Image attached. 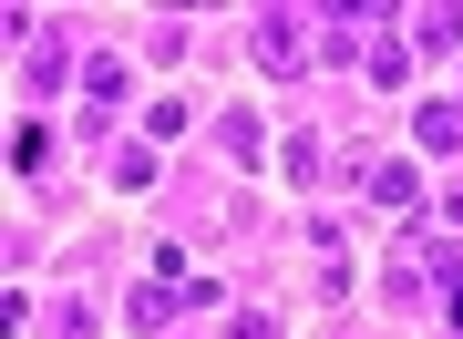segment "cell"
<instances>
[{
    "mask_svg": "<svg viewBox=\"0 0 463 339\" xmlns=\"http://www.w3.org/2000/svg\"><path fill=\"white\" fill-rule=\"evenodd\" d=\"M361 195H371V206H422V185H412V165H402V155H381V165H361Z\"/></svg>",
    "mask_w": 463,
    "mask_h": 339,
    "instance_id": "cell-1",
    "label": "cell"
},
{
    "mask_svg": "<svg viewBox=\"0 0 463 339\" xmlns=\"http://www.w3.org/2000/svg\"><path fill=\"white\" fill-rule=\"evenodd\" d=\"M227 339H279V319H237V329H227Z\"/></svg>",
    "mask_w": 463,
    "mask_h": 339,
    "instance_id": "cell-6",
    "label": "cell"
},
{
    "mask_svg": "<svg viewBox=\"0 0 463 339\" xmlns=\"http://www.w3.org/2000/svg\"><path fill=\"white\" fill-rule=\"evenodd\" d=\"M258 62H268V72H298V62H309V42H298L288 21H258Z\"/></svg>",
    "mask_w": 463,
    "mask_h": 339,
    "instance_id": "cell-2",
    "label": "cell"
},
{
    "mask_svg": "<svg viewBox=\"0 0 463 339\" xmlns=\"http://www.w3.org/2000/svg\"><path fill=\"white\" fill-rule=\"evenodd\" d=\"M443 319L463 329V268H443Z\"/></svg>",
    "mask_w": 463,
    "mask_h": 339,
    "instance_id": "cell-5",
    "label": "cell"
},
{
    "mask_svg": "<svg viewBox=\"0 0 463 339\" xmlns=\"http://www.w3.org/2000/svg\"><path fill=\"white\" fill-rule=\"evenodd\" d=\"M83 82H93V113H114V103H124V62H114V52H93Z\"/></svg>",
    "mask_w": 463,
    "mask_h": 339,
    "instance_id": "cell-3",
    "label": "cell"
},
{
    "mask_svg": "<svg viewBox=\"0 0 463 339\" xmlns=\"http://www.w3.org/2000/svg\"><path fill=\"white\" fill-rule=\"evenodd\" d=\"M422 145H463V113L453 103H422Z\"/></svg>",
    "mask_w": 463,
    "mask_h": 339,
    "instance_id": "cell-4",
    "label": "cell"
}]
</instances>
